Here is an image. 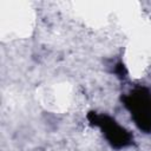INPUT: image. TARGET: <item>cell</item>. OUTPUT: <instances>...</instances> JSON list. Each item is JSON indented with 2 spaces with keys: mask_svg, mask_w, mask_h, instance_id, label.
Returning a JSON list of instances; mask_svg holds the SVG:
<instances>
[{
  "mask_svg": "<svg viewBox=\"0 0 151 151\" xmlns=\"http://www.w3.org/2000/svg\"><path fill=\"white\" fill-rule=\"evenodd\" d=\"M122 100L139 127L145 133L151 132V91L146 87H137L125 94Z\"/></svg>",
  "mask_w": 151,
  "mask_h": 151,
  "instance_id": "1",
  "label": "cell"
},
{
  "mask_svg": "<svg viewBox=\"0 0 151 151\" xmlns=\"http://www.w3.org/2000/svg\"><path fill=\"white\" fill-rule=\"evenodd\" d=\"M87 119L92 125L98 126L103 131V134L113 147L122 149L133 143L132 134L111 117L106 114H99L97 112H90L87 114Z\"/></svg>",
  "mask_w": 151,
  "mask_h": 151,
  "instance_id": "2",
  "label": "cell"
}]
</instances>
